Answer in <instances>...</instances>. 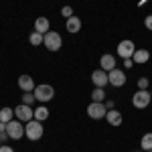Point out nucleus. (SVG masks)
Instances as JSON below:
<instances>
[{"instance_id":"1","label":"nucleus","mask_w":152,"mask_h":152,"mask_svg":"<svg viewBox=\"0 0 152 152\" xmlns=\"http://www.w3.org/2000/svg\"><path fill=\"white\" fill-rule=\"evenodd\" d=\"M43 132H45V128H43V122H39V120H31V122H26L24 124V136L28 138V140H41L43 138Z\"/></svg>"},{"instance_id":"2","label":"nucleus","mask_w":152,"mask_h":152,"mask_svg":"<svg viewBox=\"0 0 152 152\" xmlns=\"http://www.w3.org/2000/svg\"><path fill=\"white\" fill-rule=\"evenodd\" d=\"M35 97L37 102H43V104H47V102H51L53 97H55V87L53 85H49V83H41V85H37L35 87Z\"/></svg>"},{"instance_id":"3","label":"nucleus","mask_w":152,"mask_h":152,"mask_svg":"<svg viewBox=\"0 0 152 152\" xmlns=\"http://www.w3.org/2000/svg\"><path fill=\"white\" fill-rule=\"evenodd\" d=\"M152 102V95L148 89H138L136 94L132 95V105L136 107V110H144V107H148Z\"/></svg>"},{"instance_id":"4","label":"nucleus","mask_w":152,"mask_h":152,"mask_svg":"<svg viewBox=\"0 0 152 152\" xmlns=\"http://www.w3.org/2000/svg\"><path fill=\"white\" fill-rule=\"evenodd\" d=\"M14 118L20 120L23 124H26V122L35 120V110H33L31 105H26V104H18L14 107Z\"/></svg>"},{"instance_id":"5","label":"nucleus","mask_w":152,"mask_h":152,"mask_svg":"<svg viewBox=\"0 0 152 152\" xmlns=\"http://www.w3.org/2000/svg\"><path fill=\"white\" fill-rule=\"evenodd\" d=\"M45 47L49 49V51H59V49L63 47V39H61V35H59L57 31H49L47 35H45V43H43Z\"/></svg>"},{"instance_id":"6","label":"nucleus","mask_w":152,"mask_h":152,"mask_svg":"<svg viewBox=\"0 0 152 152\" xmlns=\"http://www.w3.org/2000/svg\"><path fill=\"white\" fill-rule=\"evenodd\" d=\"M6 132H8V136H10L12 140H20L24 136V126H23V122L20 120H10L8 124H6Z\"/></svg>"},{"instance_id":"7","label":"nucleus","mask_w":152,"mask_h":152,"mask_svg":"<svg viewBox=\"0 0 152 152\" xmlns=\"http://www.w3.org/2000/svg\"><path fill=\"white\" fill-rule=\"evenodd\" d=\"M105 114H107V107L104 102H91L87 105V116L91 120H102V118H105Z\"/></svg>"},{"instance_id":"8","label":"nucleus","mask_w":152,"mask_h":152,"mask_svg":"<svg viewBox=\"0 0 152 152\" xmlns=\"http://www.w3.org/2000/svg\"><path fill=\"white\" fill-rule=\"evenodd\" d=\"M134 53H136V45H134V41H130V39L120 41V45H118V55H120L122 59H132Z\"/></svg>"},{"instance_id":"9","label":"nucleus","mask_w":152,"mask_h":152,"mask_svg":"<svg viewBox=\"0 0 152 152\" xmlns=\"http://www.w3.org/2000/svg\"><path fill=\"white\" fill-rule=\"evenodd\" d=\"M107 79H110V85H114V87H122V85H126V73L122 69H112L107 73Z\"/></svg>"},{"instance_id":"10","label":"nucleus","mask_w":152,"mask_h":152,"mask_svg":"<svg viewBox=\"0 0 152 152\" xmlns=\"http://www.w3.org/2000/svg\"><path fill=\"white\" fill-rule=\"evenodd\" d=\"M91 83H94L95 87H105V85L110 83V79H107V71L95 69L94 73H91Z\"/></svg>"},{"instance_id":"11","label":"nucleus","mask_w":152,"mask_h":152,"mask_svg":"<svg viewBox=\"0 0 152 152\" xmlns=\"http://www.w3.org/2000/svg\"><path fill=\"white\" fill-rule=\"evenodd\" d=\"M99 65H102L99 69H104V71H107V73H110L112 69H116V67H118V61H116V57H114V55L105 53V55H102V59H99Z\"/></svg>"},{"instance_id":"12","label":"nucleus","mask_w":152,"mask_h":152,"mask_svg":"<svg viewBox=\"0 0 152 152\" xmlns=\"http://www.w3.org/2000/svg\"><path fill=\"white\" fill-rule=\"evenodd\" d=\"M105 120H107V124H110V126H122L124 116H122V112H120V110H107Z\"/></svg>"},{"instance_id":"13","label":"nucleus","mask_w":152,"mask_h":152,"mask_svg":"<svg viewBox=\"0 0 152 152\" xmlns=\"http://www.w3.org/2000/svg\"><path fill=\"white\" fill-rule=\"evenodd\" d=\"M18 87H20V91H35V79L31 77V75H20L18 77Z\"/></svg>"},{"instance_id":"14","label":"nucleus","mask_w":152,"mask_h":152,"mask_svg":"<svg viewBox=\"0 0 152 152\" xmlns=\"http://www.w3.org/2000/svg\"><path fill=\"white\" fill-rule=\"evenodd\" d=\"M65 28H67V33H71V35L79 33V31H81V18L73 14L71 18H67V23H65Z\"/></svg>"},{"instance_id":"15","label":"nucleus","mask_w":152,"mask_h":152,"mask_svg":"<svg viewBox=\"0 0 152 152\" xmlns=\"http://www.w3.org/2000/svg\"><path fill=\"white\" fill-rule=\"evenodd\" d=\"M35 31L41 33V35H47L49 31H51V23H49L47 16H39V18L35 20Z\"/></svg>"},{"instance_id":"16","label":"nucleus","mask_w":152,"mask_h":152,"mask_svg":"<svg viewBox=\"0 0 152 152\" xmlns=\"http://www.w3.org/2000/svg\"><path fill=\"white\" fill-rule=\"evenodd\" d=\"M132 61H136L138 65H144L146 61H150V53L146 49H136V53L132 55Z\"/></svg>"},{"instance_id":"17","label":"nucleus","mask_w":152,"mask_h":152,"mask_svg":"<svg viewBox=\"0 0 152 152\" xmlns=\"http://www.w3.org/2000/svg\"><path fill=\"white\" fill-rule=\"evenodd\" d=\"M10 120H14V107H2L0 110V122L8 124Z\"/></svg>"},{"instance_id":"18","label":"nucleus","mask_w":152,"mask_h":152,"mask_svg":"<svg viewBox=\"0 0 152 152\" xmlns=\"http://www.w3.org/2000/svg\"><path fill=\"white\" fill-rule=\"evenodd\" d=\"M49 118V107L47 105H39L35 110V120H39V122H45Z\"/></svg>"},{"instance_id":"19","label":"nucleus","mask_w":152,"mask_h":152,"mask_svg":"<svg viewBox=\"0 0 152 152\" xmlns=\"http://www.w3.org/2000/svg\"><path fill=\"white\" fill-rule=\"evenodd\" d=\"M140 148H142L144 152L152 150V132H148V134H144V136H142V140H140Z\"/></svg>"},{"instance_id":"20","label":"nucleus","mask_w":152,"mask_h":152,"mask_svg":"<svg viewBox=\"0 0 152 152\" xmlns=\"http://www.w3.org/2000/svg\"><path fill=\"white\" fill-rule=\"evenodd\" d=\"M28 43L33 45V47H39V45H43L45 43V35H41V33H31V37H28Z\"/></svg>"},{"instance_id":"21","label":"nucleus","mask_w":152,"mask_h":152,"mask_svg":"<svg viewBox=\"0 0 152 152\" xmlns=\"http://www.w3.org/2000/svg\"><path fill=\"white\" fill-rule=\"evenodd\" d=\"M91 102H105V89L104 87H95L91 91Z\"/></svg>"},{"instance_id":"22","label":"nucleus","mask_w":152,"mask_h":152,"mask_svg":"<svg viewBox=\"0 0 152 152\" xmlns=\"http://www.w3.org/2000/svg\"><path fill=\"white\" fill-rule=\"evenodd\" d=\"M35 102H37V97H35V94H33V91H23V102H20V104L33 105Z\"/></svg>"},{"instance_id":"23","label":"nucleus","mask_w":152,"mask_h":152,"mask_svg":"<svg viewBox=\"0 0 152 152\" xmlns=\"http://www.w3.org/2000/svg\"><path fill=\"white\" fill-rule=\"evenodd\" d=\"M148 85H150V79L148 77H140L138 79V89H148Z\"/></svg>"},{"instance_id":"24","label":"nucleus","mask_w":152,"mask_h":152,"mask_svg":"<svg viewBox=\"0 0 152 152\" xmlns=\"http://www.w3.org/2000/svg\"><path fill=\"white\" fill-rule=\"evenodd\" d=\"M61 14H63V16H65V20H67V18L73 16V8H71V6H63V8H61Z\"/></svg>"},{"instance_id":"25","label":"nucleus","mask_w":152,"mask_h":152,"mask_svg":"<svg viewBox=\"0 0 152 152\" xmlns=\"http://www.w3.org/2000/svg\"><path fill=\"white\" fill-rule=\"evenodd\" d=\"M144 26H146L148 31H152V14H148V16L144 18Z\"/></svg>"},{"instance_id":"26","label":"nucleus","mask_w":152,"mask_h":152,"mask_svg":"<svg viewBox=\"0 0 152 152\" xmlns=\"http://www.w3.org/2000/svg\"><path fill=\"white\" fill-rule=\"evenodd\" d=\"M8 138H10V136H8V132H0V144H6Z\"/></svg>"},{"instance_id":"27","label":"nucleus","mask_w":152,"mask_h":152,"mask_svg":"<svg viewBox=\"0 0 152 152\" xmlns=\"http://www.w3.org/2000/svg\"><path fill=\"white\" fill-rule=\"evenodd\" d=\"M132 65H134V61H132V59H124V67H126V69H130Z\"/></svg>"},{"instance_id":"28","label":"nucleus","mask_w":152,"mask_h":152,"mask_svg":"<svg viewBox=\"0 0 152 152\" xmlns=\"http://www.w3.org/2000/svg\"><path fill=\"white\" fill-rule=\"evenodd\" d=\"M0 152H14L10 148V146H6V144H2V146H0Z\"/></svg>"},{"instance_id":"29","label":"nucleus","mask_w":152,"mask_h":152,"mask_svg":"<svg viewBox=\"0 0 152 152\" xmlns=\"http://www.w3.org/2000/svg\"><path fill=\"white\" fill-rule=\"evenodd\" d=\"M104 104H105V107H107V110H114V102H112V99H105Z\"/></svg>"},{"instance_id":"30","label":"nucleus","mask_w":152,"mask_h":152,"mask_svg":"<svg viewBox=\"0 0 152 152\" xmlns=\"http://www.w3.org/2000/svg\"><path fill=\"white\" fill-rule=\"evenodd\" d=\"M0 132H6V124L4 122H0Z\"/></svg>"},{"instance_id":"31","label":"nucleus","mask_w":152,"mask_h":152,"mask_svg":"<svg viewBox=\"0 0 152 152\" xmlns=\"http://www.w3.org/2000/svg\"><path fill=\"white\" fill-rule=\"evenodd\" d=\"M150 95H152V91H150Z\"/></svg>"},{"instance_id":"32","label":"nucleus","mask_w":152,"mask_h":152,"mask_svg":"<svg viewBox=\"0 0 152 152\" xmlns=\"http://www.w3.org/2000/svg\"><path fill=\"white\" fill-rule=\"evenodd\" d=\"M148 152H152V150H148Z\"/></svg>"}]
</instances>
